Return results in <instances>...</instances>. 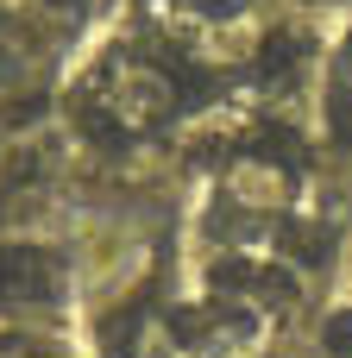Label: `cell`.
Wrapping results in <instances>:
<instances>
[{"label": "cell", "mask_w": 352, "mask_h": 358, "mask_svg": "<svg viewBox=\"0 0 352 358\" xmlns=\"http://www.w3.org/2000/svg\"><path fill=\"white\" fill-rule=\"evenodd\" d=\"M0 296L6 302H44L57 296V258L38 245H0Z\"/></svg>", "instance_id": "1"}, {"label": "cell", "mask_w": 352, "mask_h": 358, "mask_svg": "<svg viewBox=\"0 0 352 358\" xmlns=\"http://www.w3.org/2000/svg\"><path fill=\"white\" fill-rule=\"evenodd\" d=\"M321 346L334 358H352V308H334V315L321 321Z\"/></svg>", "instance_id": "2"}, {"label": "cell", "mask_w": 352, "mask_h": 358, "mask_svg": "<svg viewBox=\"0 0 352 358\" xmlns=\"http://www.w3.org/2000/svg\"><path fill=\"white\" fill-rule=\"evenodd\" d=\"M258 296H265V302H290V296H296V277H290V271H258Z\"/></svg>", "instance_id": "3"}, {"label": "cell", "mask_w": 352, "mask_h": 358, "mask_svg": "<svg viewBox=\"0 0 352 358\" xmlns=\"http://www.w3.org/2000/svg\"><path fill=\"white\" fill-rule=\"evenodd\" d=\"M189 6H195V13H208V19H227V13H239L246 0H189Z\"/></svg>", "instance_id": "4"}, {"label": "cell", "mask_w": 352, "mask_h": 358, "mask_svg": "<svg viewBox=\"0 0 352 358\" xmlns=\"http://www.w3.org/2000/svg\"><path fill=\"white\" fill-rule=\"evenodd\" d=\"M50 6H76V0H50Z\"/></svg>", "instance_id": "5"}]
</instances>
